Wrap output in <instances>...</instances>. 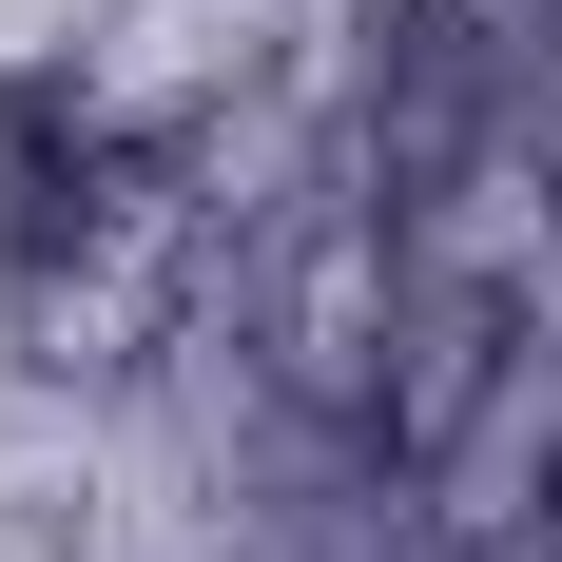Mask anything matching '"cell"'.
<instances>
[{
  "label": "cell",
  "instance_id": "1",
  "mask_svg": "<svg viewBox=\"0 0 562 562\" xmlns=\"http://www.w3.org/2000/svg\"><path fill=\"white\" fill-rule=\"evenodd\" d=\"M0 562H98V543H78L58 505H0Z\"/></svg>",
  "mask_w": 562,
  "mask_h": 562
}]
</instances>
